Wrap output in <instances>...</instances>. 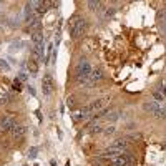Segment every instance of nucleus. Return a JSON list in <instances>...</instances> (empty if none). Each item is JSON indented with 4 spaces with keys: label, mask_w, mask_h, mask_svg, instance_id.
I'll return each instance as SVG.
<instances>
[{
    "label": "nucleus",
    "mask_w": 166,
    "mask_h": 166,
    "mask_svg": "<svg viewBox=\"0 0 166 166\" xmlns=\"http://www.w3.org/2000/svg\"><path fill=\"white\" fill-rule=\"evenodd\" d=\"M86 27H88V23H86V20H85L83 17H75V19L70 22V25H68L70 37L72 38H80L85 33Z\"/></svg>",
    "instance_id": "nucleus-1"
},
{
    "label": "nucleus",
    "mask_w": 166,
    "mask_h": 166,
    "mask_svg": "<svg viewBox=\"0 0 166 166\" xmlns=\"http://www.w3.org/2000/svg\"><path fill=\"white\" fill-rule=\"evenodd\" d=\"M91 65L86 62V60H80L76 63V68H75V75H76V80L80 83H86L90 80V75H91Z\"/></svg>",
    "instance_id": "nucleus-2"
},
{
    "label": "nucleus",
    "mask_w": 166,
    "mask_h": 166,
    "mask_svg": "<svg viewBox=\"0 0 166 166\" xmlns=\"http://www.w3.org/2000/svg\"><path fill=\"white\" fill-rule=\"evenodd\" d=\"M15 126V118L12 115H3L0 116V133H7Z\"/></svg>",
    "instance_id": "nucleus-3"
},
{
    "label": "nucleus",
    "mask_w": 166,
    "mask_h": 166,
    "mask_svg": "<svg viewBox=\"0 0 166 166\" xmlns=\"http://www.w3.org/2000/svg\"><path fill=\"white\" fill-rule=\"evenodd\" d=\"M55 83H53V78H52V75H45L43 80H42V90H43L45 95H50L52 90H53Z\"/></svg>",
    "instance_id": "nucleus-4"
},
{
    "label": "nucleus",
    "mask_w": 166,
    "mask_h": 166,
    "mask_svg": "<svg viewBox=\"0 0 166 166\" xmlns=\"http://www.w3.org/2000/svg\"><path fill=\"white\" fill-rule=\"evenodd\" d=\"M107 103H108V98H100V100H97V101H93L91 105H88V111L90 113H93V111H98V110H101V108H105L107 107Z\"/></svg>",
    "instance_id": "nucleus-5"
},
{
    "label": "nucleus",
    "mask_w": 166,
    "mask_h": 166,
    "mask_svg": "<svg viewBox=\"0 0 166 166\" xmlns=\"http://www.w3.org/2000/svg\"><path fill=\"white\" fill-rule=\"evenodd\" d=\"M110 148H113V150H116V151H121V153H123V151L128 148V141H126L125 138H118V140H115L110 144Z\"/></svg>",
    "instance_id": "nucleus-6"
},
{
    "label": "nucleus",
    "mask_w": 166,
    "mask_h": 166,
    "mask_svg": "<svg viewBox=\"0 0 166 166\" xmlns=\"http://www.w3.org/2000/svg\"><path fill=\"white\" fill-rule=\"evenodd\" d=\"M25 133H27V126H23V125H15L10 130V135H12L13 138H22Z\"/></svg>",
    "instance_id": "nucleus-7"
},
{
    "label": "nucleus",
    "mask_w": 166,
    "mask_h": 166,
    "mask_svg": "<svg viewBox=\"0 0 166 166\" xmlns=\"http://www.w3.org/2000/svg\"><path fill=\"white\" fill-rule=\"evenodd\" d=\"M143 108H144V111H148V113H154L160 108V103H156L154 100H151V101H146V103L143 105Z\"/></svg>",
    "instance_id": "nucleus-8"
},
{
    "label": "nucleus",
    "mask_w": 166,
    "mask_h": 166,
    "mask_svg": "<svg viewBox=\"0 0 166 166\" xmlns=\"http://www.w3.org/2000/svg\"><path fill=\"white\" fill-rule=\"evenodd\" d=\"M27 68H28V72L37 73V72H38V65H37V62H35V60H30V62H28V65H27Z\"/></svg>",
    "instance_id": "nucleus-9"
},
{
    "label": "nucleus",
    "mask_w": 166,
    "mask_h": 166,
    "mask_svg": "<svg viewBox=\"0 0 166 166\" xmlns=\"http://www.w3.org/2000/svg\"><path fill=\"white\" fill-rule=\"evenodd\" d=\"M153 115L156 116L158 120H161V118H166V107H164V108H161V107H160V108H158L156 111L153 113Z\"/></svg>",
    "instance_id": "nucleus-10"
},
{
    "label": "nucleus",
    "mask_w": 166,
    "mask_h": 166,
    "mask_svg": "<svg viewBox=\"0 0 166 166\" xmlns=\"http://www.w3.org/2000/svg\"><path fill=\"white\" fill-rule=\"evenodd\" d=\"M153 98H154V101H156V103H161V101H163V93H161L160 90H153Z\"/></svg>",
    "instance_id": "nucleus-11"
},
{
    "label": "nucleus",
    "mask_w": 166,
    "mask_h": 166,
    "mask_svg": "<svg viewBox=\"0 0 166 166\" xmlns=\"http://www.w3.org/2000/svg\"><path fill=\"white\" fill-rule=\"evenodd\" d=\"M101 5H103L101 2H88V8H90L91 12H97V10L100 8Z\"/></svg>",
    "instance_id": "nucleus-12"
},
{
    "label": "nucleus",
    "mask_w": 166,
    "mask_h": 166,
    "mask_svg": "<svg viewBox=\"0 0 166 166\" xmlns=\"http://www.w3.org/2000/svg\"><path fill=\"white\" fill-rule=\"evenodd\" d=\"M33 42H35V47H40L42 43V35L40 33H33Z\"/></svg>",
    "instance_id": "nucleus-13"
},
{
    "label": "nucleus",
    "mask_w": 166,
    "mask_h": 166,
    "mask_svg": "<svg viewBox=\"0 0 166 166\" xmlns=\"http://www.w3.org/2000/svg\"><path fill=\"white\" fill-rule=\"evenodd\" d=\"M118 118H120V111H113L111 115L108 116V121H111V123H113V121H116Z\"/></svg>",
    "instance_id": "nucleus-14"
},
{
    "label": "nucleus",
    "mask_w": 166,
    "mask_h": 166,
    "mask_svg": "<svg viewBox=\"0 0 166 166\" xmlns=\"http://www.w3.org/2000/svg\"><path fill=\"white\" fill-rule=\"evenodd\" d=\"M105 135H107V136H110V135H113V133H115V126H113V125H110V126H107V128H105Z\"/></svg>",
    "instance_id": "nucleus-15"
},
{
    "label": "nucleus",
    "mask_w": 166,
    "mask_h": 166,
    "mask_svg": "<svg viewBox=\"0 0 166 166\" xmlns=\"http://www.w3.org/2000/svg\"><path fill=\"white\" fill-rule=\"evenodd\" d=\"M101 131V128H100V126H91V133H100Z\"/></svg>",
    "instance_id": "nucleus-16"
},
{
    "label": "nucleus",
    "mask_w": 166,
    "mask_h": 166,
    "mask_svg": "<svg viewBox=\"0 0 166 166\" xmlns=\"http://www.w3.org/2000/svg\"><path fill=\"white\" fill-rule=\"evenodd\" d=\"M13 88L19 91V90H20V82H17V80H15V82H13Z\"/></svg>",
    "instance_id": "nucleus-17"
},
{
    "label": "nucleus",
    "mask_w": 166,
    "mask_h": 166,
    "mask_svg": "<svg viewBox=\"0 0 166 166\" xmlns=\"http://www.w3.org/2000/svg\"><path fill=\"white\" fill-rule=\"evenodd\" d=\"M161 93H163V97H166V85H164V90H161Z\"/></svg>",
    "instance_id": "nucleus-18"
}]
</instances>
